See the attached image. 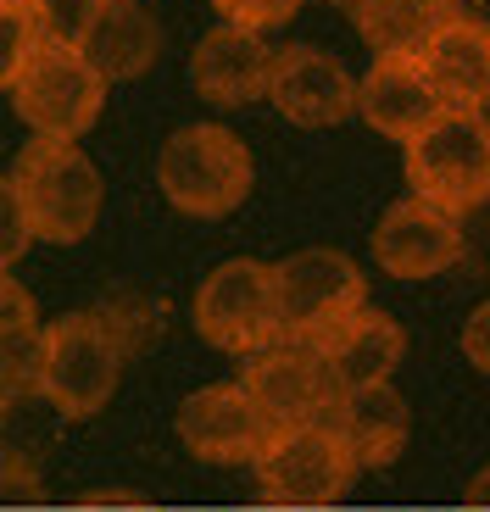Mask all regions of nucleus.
Segmentation results:
<instances>
[{
	"mask_svg": "<svg viewBox=\"0 0 490 512\" xmlns=\"http://www.w3.org/2000/svg\"><path fill=\"white\" fill-rule=\"evenodd\" d=\"M134 329L123 312H67L45 323V379L39 396L51 401L62 418H95L112 401L123 362H129Z\"/></svg>",
	"mask_w": 490,
	"mask_h": 512,
	"instance_id": "nucleus-1",
	"label": "nucleus"
},
{
	"mask_svg": "<svg viewBox=\"0 0 490 512\" xmlns=\"http://www.w3.org/2000/svg\"><path fill=\"white\" fill-rule=\"evenodd\" d=\"M257 167L234 128L223 123H184L168 134L156 156V190L184 218H229L251 195Z\"/></svg>",
	"mask_w": 490,
	"mask_h": 512,
	"instance_id": "nucleus-2",
	"label": "nucleus"
},
{
	"mask_svg": "<svg viewBox=\"0 0 490 512\" xmlns=\"http://www.w3.org/2000/svg\"><path fill=\"white\" fill-rule=\"evenodd\" d=\"M195 334L223 357L251 362L257 351L284 340V307H279V273L257 256H229L201 279L195 290Z\"/></svg>",
	"mask_w": 490,
	"mask_h": 512,
	"instance_id": "nucleus-3",
	"label": "nucleus"
},
{
	"mask_svg": "<svg viewBox=\"0 0 490 512\" xmlns=\"http://www.w3.org/2000/svg\"><path fill=\"white\" fill-rule=\"evenodd\" d=\"M251 468H257L262 507H279V512L335 507V501L346 496V485L357 479V457H351L346 435L335 429V418L273 429L268 451H262Z\"/></svg>",
	"mask_w": 490,
	"mask_h": 512,
	"instance_id": "nucleus-4",
	"label": "nucleus"
},
{
	"mask_svg": "<svg viewBox=\"0 0 490 512\" xmlns=\"http://www.w3.org/2000/svg\"><path fill=\"white\" fill-rule=\"evenodd\" d=\"M12 179L23 190L34 240L73 245L101 218V167L78 151V140H28Z\"/></svg>",
	"mask_w": 490,
	"mask_h": 512,
	"instance_id": "nucleus-5",
	"label": "nucleus"
},
{
	"mask_svg": "<svg viewBox=\"0 0 490 512\" xmlns=\"http://www.w3.org/2000/svg\"><path fill=\"white\" fill-rule=\"evenodd\" d=\"M407 151V184L418 201L440 206V212H474L479 201H490V128L479 112H446L401 145Z\"/></svg>",
	"mask_w": 490,
	"mask_h": 512,
	"instance_id": "nucleus-6",
	"label": "nucleus"
},
{
	"mask_svg": "<svg viewBox=\"0 0 490 512\" xmlns=\"http://www.w3.org/2000/svg\"><path fill=\"white\" fill-rule=\"evenodd\" d=\"M12 106L34 128V140H78V134H90V123L106 106V78L90 67L84 51L39 39V51L28 56L12 90Z\"/></svg>",
	"mask_w": 490,
	"mask_h": 512,
	"instance_id": "nucleus-7",
	"label": "nucleus"
},
{
	"mask_svg": "<svg viewBox=\"0 0 490 512\" xmlns=\"http://www.w3.org/2000/svg\"><path fill=\"white\" fill-rule=\"evenodd\" d=\"M273 273H279L284 334H296V340H323L335 323L362 312V295H368L362 268L335 245L290 251L284 262H273Z\"/></svg>",
	"mask_w": 490,
	"mask_h": 512,
	"instance_id": "nucleus-8",
	"label": "nucleus"
},
{
	"mask_svg": "<svg viewBox=\"0 0 490 512\" xmlns=\"http://www.w3.org/2000/svg\"><path fill=\"white\" fill-rule=\"evenodd\" d=\"M179 440L201 462H257L268 451L279 423L251 401L240 379L234 384H201L179 401Z\"/></svg>",
	"mask_w": 490,
	"mask_h": 512,
	"instance_id": "nucleus-9",
	"label": "nucleus"
},
{
	"mask_svg": "<svg viewBox=\"0 0 490 512\" xmlns=\"http://www.w3.org/2000/svg\"><path fill=\"white\" fill-rule=\"evenodd\" d=\"M240 384L251 390V401H257L279 429L284 423L329 418V412H335V396H340L318 340H296V334H284L279 346L257 351V357L245 362Z\"/></svg>",
	"mask_w": 490,
	"mask_h": 512,
	"instance_id": "nucleus-10",
	"label": "nucleus"
},
{
	"mask_svg": "<svg viewBox=\"0 0 490 512\" xmlns=\"http://www.w3.org/2000/svg\"><path fill=\"white\" fill-rule=\"evenodd\" d=\"M463 251V218L418 201V195L385 206L374 223V262L390 279H440L463 262Z\"/></svg>",
	"mask_w": 490,
	"mask_h": 512,
	"instance_id": "nucleus-11",
	"label": "nucleus"
},
{
	"mask_svg": "<svg viewBox=\"0 0 490 512\" xmlns=\"http://www.w3.org/2000/svg\"><path fill=\"white\" fill-rule=\"evenodd\" d=\"M268 101L296 128H335L357 117V78L340 67V56L318 45H279L268 73Z\"/></svg>",
	"mask_w": 490,
	"mask_h": 512,
	"instance_id": "nucleus-12",
	"label": "nucleus"
},
{
	"mask_svg": "<svg viewBox=\"0 0 490 512\" xmlns=\"http://www.w3.org/2000/svg\"><path fill=\"white\" fill-rule=\"evenodd\" d=\"M440 112L446 101L429 84L424 56H374V67L357 78V117L396 145L418 140Z\"/></svg>",
	"mask_w": 490,
	"mask_h": 512,
	"instance_id": "nucleus-13",
	"label": "nucleus"
},
{
	"mask_svg": "<svg viewBox=\"0 0 490 512\" xmlns=\"http://www.w3.org/2000/svg\"><path fill=\"white\" fill-rule=\"evenodd\" d=\"M268 73H273V45L257 28H240V23L207 28L201 45H195V56H190V84L212 106L262 101L268 95Z\"/></svg>",
	"mask_w": 490,
	"mask_h": 512,
	"instance_id": "nucleus-14",
	"label": "nucleus"
},
{
	"mask_svg": "<svg viewBox=\"0 0 490 512\" xmlns=\"http://www.w3.org/2000/svg\"><path fill=\"white\" fill-rule=\"evenodd\" d=\"M318 351H323V362H329L335 390H362V384H390L396 379L401 357H407V334H401L396 318L362 307V312H351L346 323H335V329L323 334Z\"/></svg>",
	"mask_w": 490,
	"mask_h": 512,
	"instance_id": "nucleus-15",
	"label": "nucleus"
},
{
	"mask_svg": "<svg viewBox=\"0 0 490 512\" xmlns=\"http://www.w3.org/2000/svg\"><path fill=\"white\" fill-rule=\"evenodd\" d=\"M335 429L346 435L357 468H385L401 457L407 435H413V407L396 384H362V390H340L335 396Z\"/></svg>",
	"mask_w": 490,
	"mask_h": 512,
	"instance_id": "nucleus-16",
	"label": "nucleus"
},
{
	"mask_svg": "<svg viewBox=\"0 0 490 512\" xmlns=\"http://www.w3.org/2000/svg\"><path fill=\"white\" fill-rule=\"evenodd\" d=\"M424 73L452 112H474L490 95V23H479V17H452V23L424 45Z\"/></svg>",
	"mask_w": 490,
	"mask_h": 512,
	"instance_id": "nucleus-17",
	"label": "nucleus"
},
{
	"mask_svg": "<svg viewBox=\"0 0 490 512\" xmlns=\"http://www.w3.org/2000/svg\"><path fill=\"white\" fill-rule=\"evenodd\" d=\"M78 51L90 56V67L106 84H123V78H140L145 67L156 62L162 28H156V17L145 12L140 0H106L95 28H90V39H84Z\"/></svg>",
	"mask_w": 490,
	"mask_h": 512,
	"instance_id": "nucleus-18",
	"label": "nucleus"
},
{
	"mask_svg": "<svg viewBox=\"0 0 490 512\" xmlns=\"http://www.w3.org/2000/svg\"><path fill=\"white\" fill-rule=\"evenodd\" d=\"M346 12L374 56H424V45L452 17H463V6L457 0H351Z\"/></svg>",
	"mask_w": 490,
	"mask_h": 512,
	"instance_id": "nucleus-19",
	"label": "nucleus"
},
{
	"mask_svg": "<svg viewBox=\"0 0 490 512\" xmlns=\"http://www.w3.org/2000/svg\"><path fill=\"white\" fill-rule=\"evenodd\" d=\"M45 379V323H0V407L39 396Z\"/></svg>",
	"mask_w": 490,
	"mask_h": 512,
	"instance_id": "nucleus-20",
	"label": "nucleus"
},
{
	"mask_svg": "<svg viewBox=\"0 0 490 512\" xmlns=\"http://www.w3.org/2000/svg\"><path fill=\"white\" fill-rule=\"evenodd\" d=\"M106 0H34L28 12H34V28L45 45H84L95 28V17H101Z\"/></svg>",
	"mask_w": 490,
	"mask_h": 512,
	"instance_id": "nucleus-21",
	"label": "nucleus"
},
{
	"mask_svg": "<svg viewBox=\"0 0 490 512\" xmlns=\"http://www.w3.org/2000/svg\"><path fill=\"white\" fill-rule=\"evenodd\" d=\"M39 51V28L28 6H6L0 0V90H17L28 56Z\"/></svg>",
	"mask_w": 490,
	"mask_h": 512,
	"instance_id": "nucleus-22",
	"label": "nucleus"
},
{
	"mask_svg": "<svg viewBox=\"0 0 490 512\" xmlns=\"http://www.w3.org/2000/svg\"><path fill=\"white\" fill-rule=\"evenodd\" d=\"M34 245V223H28L23 190L12 173H0V273H12V262Z\"/></svg>",
	"mask_w": 490,
	"mask_h": 512,
	"instance_id": "nucleus-23",
	"label": "nucleus"
},
{
	"mask_svg": "<svg viewBox=\"0 0 490 512\" xmlns=\"http://www.w3.org/2000/svg\"><path fill=\"white\" fill-rule=\"evenodd\" d=\"M212 6H218L223 23L257 28V34H268V28L290 23V17L301 12V0H212Z\"/></svg>",
	"mask_w": 490,
	"mask_h": 512,
	"instance_id": "nucleus-24",
	"label": "nucleus"
},
{
	"mask_svg": "<svg viewBox=\"0 0 490 512\" xmlns=\"http://www.w3.org/2000/svg\"><path fill=\"white\" fill-rule=\"evenodd\" d=\"M45 485H39V468L28 457H0V501L6 507H23V501H39Z\"/></svg>",
	"mask_w": 490,
	"mask_h": 512,
	"instance_id": "nucleus-25",
	"label": "nucleus"
},
{
	"mask_svg": "<svg viewBox=\"0 0 490 512\" xmlns=\"http://www.w3.org/2000/svg\"><path fill=\"white\" fill-rule=\"evenodd\" d=\"M457 346H463V357H468V368H479V373H490V301H479L474 312H468V323H463V334H457Z\"/></svg>",
	"mask_w": 490,
	"mask_h": 512,
	"instance_id": "nucleus-26",
	"label": "nucleus"
},
{
	"mask_svg": "<svg viewBox=\"0 0 490 512\" xmlns=\"http://www.w3.org/2000/svg\"><path fill=\"white\" fill-rule=\"evenodd\" d=\"M0 323H34V295L12 273H0Z\"/></svg>",
	"mask_w": 490,
	"mask_h": 512,
	"instance_id": "nucleus-27",
	"label": "nucleus"
},
{
	"mask_svg": "<svg viewBox=\"0 0 490 512\" xmlns=\"http://www.w3.org/2000/svg\"><path fill=\"white\" fill-rule=\"evenodd\" d=\"M468 507H485L490 512V468H479L474 485H468Z\"/></svg>",
	"mask_w": 490,
	"mask_h": 512,
	"instance_id": "nucleus-28",
	"label": "nucleus"
},
{
	"mask_svg": "<svg viewBox=\"0 0 490 512\" xmlns=\"http://www.w3.org/2000/svg\"><path fill=\"white\" fill-rule=\"evenodd\" d=\"M84 501H117V507H140V496H134V490H90Z\"/></svg>",
	"mask_w": 490,
	"mask_h": 512,
	"instance_id": "nucleus-29",
	"label": "nucleus"
},
{
	"mask_svg": "<svg viewBox=\"0 0 490 512\" xmlns=\"http://www.w3.org/2000/svg\"><path fill=\"white\" fill-rule=\"evenodd\" d=\"M474 112H479V117H485V128H490V95H485V101H479V106H474Z\"/></svg>",
	"mask_w": 490,
	"mask_h": 512,
	"instance_id": "nucleus-30",
	"label": "nucleus"
},
{
	"mask_svg": "<svg viewBox=\"0 0 490 512\" xmlns=\"http://www.w3.org/2000/svg\"><path fill=\"white\" fill-rule=\"evenodd\" d=\"M6 6H34V0H6Z\"/></svg>",
	"mask_w": 490,
	"mask_h": 512,
	"instance_id": "nucleus-31",
	"label": "nucleus"
},
{
	"mask_svg": "<svg viewBox=\"0 0 490 512\" xmlns=\"http://www.w3.org/2000/svg\"><path fill=\"white\" fill-rule=\"evenodd\" d=\"M463 512H485V507H463Z\"/></svg>",
	"mask_w": 490,
	"mask_h": 512,
	"instance_id": "nucleus-32",
	"label": "nucleus"
},
{
	"mask_svg": "<svg viewBox=\"0 0 490 512\" xmlns=\"http://www.w3.org/2000/svg\"><path fill=\"white\" fill-rule=\"evenodd\" d=\"M340 6H351V0H340Z\"/></svg>",
	"mask_w": 490,
	"mask_h": 512,
	"instance_id": "nucleus-33",
	"label": "nucleus"
},
{
	"mask_svg": "<svg viewBox=\"0 0 490 512\" xmlns=\"http://www.w3.org/2000/svg\"><path fill=\"white\" fill-rule=\"evenodd\" d=\"M0 412H6V407H0Z\"/></svg>",
	"mask_w": 490,
	"mask_h": 512,
	"instance_id": "nucleus-34",
	"label": "nucleus"
}]
</instances>
